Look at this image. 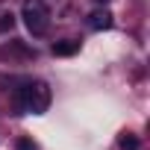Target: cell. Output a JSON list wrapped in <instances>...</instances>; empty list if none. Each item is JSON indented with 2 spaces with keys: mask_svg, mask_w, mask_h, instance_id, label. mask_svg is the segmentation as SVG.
I'll return each mask as SVG.
<instances>
[{
  "mask_svg": "<svg viewBox=\"0 0 150 150\" xmlns=\"http://www.w3.org/2000/svg\"><path fill=\"white\" fill-rule=\"evenodd\" d=\"M118 147H121V150H141V141H138V135L124 132V135L118 138Z\"/></svg>",
  "mask_w": 150,
  "mask_h": 150,
  "instance_id": "cell-5",
  "label": "cell"
},
{
  "mask_svg": "<svg viewBox=\"0 0 150 150\" xmlns=\"http://www.w3.org/2000/svg\"><path fill=\"white\" fill-rule=\"evenodd\" d=\"M12 27H15V15L12 12H3V15H0V33H6Z\"/></svg>",
  "mask_w": 150,
  "mask_h": 150,
  "instance_id": "cell-7",
  "label": "cell"
},
{
  "mask_svg": "<svg viewBox=\"0 0 150 150\" xmlns=\"http://www.w3.org/2000/svg\"><path fill=\"white\" fill-rule=\"evenodd\" d=\"M115 21H112V12L109 9H97V12H91L88 15V27L91 30H109Z\"/></svg>",
  "mask_w": 150,
  "mask_h": 150,
  "instance_id": "cell-3",
  "label": "cell"
},
{
  "mask_svg": "<svg viewBox=\"0 0 150 150\" xmlns=\"http://www.w3.org/2000/svg\"><path fill=\"white\" fill-rule=\"evenodd\" d=\"M15 150H38V144H35L30 135H21V138L15 141Z\"/></svg>",
  "mask_w": 150,
  "mask_h": 150,
  "instance_id": "cell-6",
  "label": "cell"
},
{
  "mask_svg": "<svg viewBox=\"0 0 150 150\" xmlns=\"http://www.w3.org/2000/svg\"><path fill=\"white\" fill-rule=\"evenodd\" d=\"M94 3H97V6H103V3H112V0H94Z\"/></svg>",
  "mask_w": 150,
  "mask_h": 150,
  "instance_id": "cell-8",
  "label": "cell"
},
{
  "mask_svg": "<svg viewBox=\"0 0 150 150\" xmlns=\"http://www.w3.org/2000/svg\"><path fill=\"white\" fill-rule=\"evenodd\" d=\"M50 50H53V56H74V53H80V41L77 38H62Z\"/></svg>",
  "mask_w": 150,
  "mask_h": 150,
  "instance_id": "cell-4",
  "label": "cell"
},
{
  "mask_svg": "<svg viewBox=\"0 0 150 150\" xmlns=\"http://www.w3.org/2000/svg\"><path fill=\"white\" fill-rule=\"evenodd\" d=\"M21 18H24V27L30 30V35H35V38L47 35V30H50V9H47L44 0H24Z\"/></svg>",
  "mask_w": 150,
  "mask_h": 150,
  "instance_id": "cell-2",
  "label": "cell"
},
{
  "mask_svg": "<svg viewBox=\"0 0 150 150\" xmlns=\"http://www.w3.org/2000/svg\"><path fill=\"white\" fill-rule=\"evenodd\" d=\"M50 100H53L50 86L41 83V80H27V83H21V86L15 88V109H18V115H21V112L44 115V112L50 109Z\"/></svg>",
  "mask_w": 150,
  "mask_h": 150,
  "instance_id": "cell-1",
  "label": "cell"
}]
</instances>
